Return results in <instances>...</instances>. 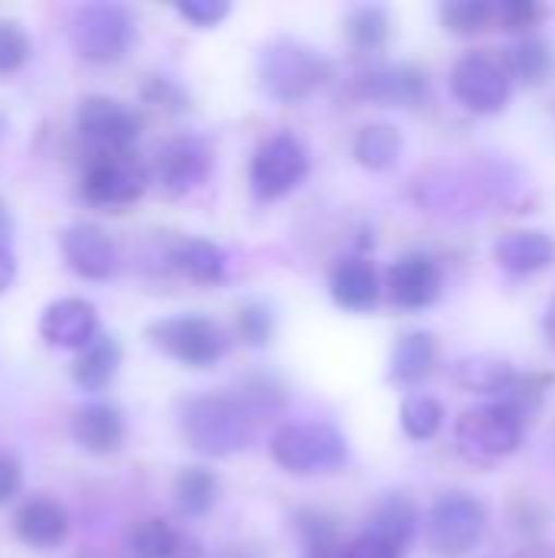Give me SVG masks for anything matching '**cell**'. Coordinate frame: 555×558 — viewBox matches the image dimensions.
<instances>
[{
    "mask_svg": "<svg viewBox=\"0 0 555 558\" xmlns=\"http://www.w3.org/2000/svg\"><path fill=\"white\" fill-rule=\"evenodd\" d=\"M402 154V134L393 124H363L353 137V157L366 170H389Z\"/></svg>",
    "mask_w": 555,
    "mask_h": 558,
    "instance_id": "cell-29",
    "label": "cell"
},
{
    "mask_svg": "<svg viewBox=\"0 0 555 558\" xmlns=\"http://www.w3.org/2000/svg\"><path fill=\"white\" fill-rule=\"evenodd\" d=\"M494 258L510 275H536L555 262V242L540 229H517L500 235L494 245Z\"/></svg>",
    "mask_w": 555,
    "mask_h": 558,
    "instance_id": "cell-21",
    "label": "cell"
},
{
    "mask_svg": "<svg viewBox=\"0 0 555 558\" xmlns=\"http://www.w3.org/2000/svg\"><path fill=\"white\" fill-rule=\"evenodd\" d=\"M484 526H487V510L474 494L464 490L442 494L429 510V546L442 558L468 556L481 543Z\"/></svg>",
    "mask_w": 555,
    "mask_h": 558,
    "instance_id": "cell-10",
    "label": "cell"
},
{
    "mask_svg": "<svg viewBox=\"0 0 555 558\" xmlns=\"http://www.w3.org/2000/svg\"><path fill=\"white\" fill-rule=\"evenodd\" d=\"M272 458L288 474H334L350 461L347 435L330 422H291L272 435Z\"/></svg>",
    "mask_w": 555,
    "mask_h": 558,
    "instance_id": "cell-4",
    "label": "cell"
},
{
    "mask_svg": "<svg viewBox=\"0 0 555 558\" xmlns=\"http://www.w3.org/2000/svg\"><path fill=\"white\" fill-rule=\"evenodd\" d=\"M75 131H79V141L92 150V157L134 154L144 121H141L137 108L124 105L121 98L85 95L75 108Z\"/></svg>",
    "mask_w": 555,
    "mask_h": 558,
    "instance_id": "cell-7",
    "label": "cell"
},
{
    "mask_svg": "<svg viewBox=\"0 0 555 558\" xmlns=\"http://www.w3.org/2000/svg\"><path fill=\"white\" fill-rule=\"evenodd\" d=\"M69 438L92 458H111L128 441V418L114 402L88 399L69 418Z\"/></svg>",
    "mask_w": 555,
    "mask_h": 558,
    "instance_id": "cell-14",
    "label": "cell"
},
{
    "mask_svg": "<svg viewBox=\"0 0 555 558\" xmlns=\"http://www.w3.org/2000/svg\"><path fill=\"white\" fill-rule=\"evenodd\" d=\"M419 526H422V513L419 507L406 497V494H386L373 513H370V530L373 536L386 539L393 549H409L419 536Z\"/></svg>",
    "mask_w": 555,
    "mask_h": 558,
    "instance_id": "cell-23",
    "label": "cell"
},
{
    "mask_svg": "<svg viewBox=\"0 0 555 558\" xmlns=\"http://www.w3.org/2000/svg\"><path fill=\"white\" fill-rule=\"evenodd\" d=\"M304 558H343V553H304Z\"/></svg>",
    "mask_w": 555,
    "mask_h": 558,
    "instance_id": "cell-47",
    "label": "cell"
},
{
    "mask_svg": "<svg viewBox=\"0 0 555 558\" xmlns=\"http://www.w3.org/2000/svg\"><path fill=\"white\" fill-rule=\"evenodd\" d=\"M236 333L245 347H268L275 337V314L262 301H249L236 314Z\"/></svg>",
    "mask_w": 555,
    "mask_h": 558,
    "instance_id": "cell-35",
    "label": "cell"
},
{
    "mask_svg": "<svg viewBox=\"0 0 555 558\" xmlns=\"http://www.w3.org/2000/svg\"><path fill=\"white\" fill-rule=\"evenodd\" d=\"M527 422L504 402H484L468 409L455 425L458 451L471 464H494L500 458H510L523 445Z\"/></svg>",
    "mask_w": 555,
    "mask_h": 558,
    "instance_id": "cell-6",
    "label": "cell"
},
{
    "mask_svg": "<svg viewBox=\"0 0 555 558\" xmlns=\"http://www.w3.org/2000/svg\"><path fill=\"white\" fill-rule=\"evenodd\" d=\"M442 23L458 36H474L494 23L491 0H448L442 3Z\"/></svg>",
    "mask_w": 555,
    "mask_h": 558,
    "instance_id": "cell-33",
    "label": "cell"
},
{
    "mask_svg": "<svg viewBox=\"0 0 555 558\" xmlns=\"http://www.w3.org/2000/svg\"><path fill=\"white\" fill-rule=\"evenodd\" d=\"M379 275L366 258H340L330 275V294L347 311H370L379 301Z\"/></svg>",
    "mask_w": 555,
    "mask_h": 558,
    "instance_id": "cell-25",
    "label": "cell"
},
{
    "mask_svg": "<svg viewBox=\"0 0 555 558\" xmlns=\"http://www.w3.org/2000/svg\"><path fill=\"white\" fill-rule=\"evenodd\" d=\"M494 20L510 33L530 36V29L543 20V7L536 0H500L494 3Z\"/></svg>",
    "mask_w": 555,
    "mask_h": 558,
    "instance_id": "cell-39",
    "label": "cell"
},
{
    "mask_svg": "<svg viewBox=\"0 0 555 558\" xmlns=\"http://www.w3.org/2000/svg\"><path fill=\"white\" fill-rule=\"evenodd\" d=\"M504 65H507V72H510L517 82L540 85V82H546V75L553 72V46H550L543 36H536V33L520 36L517 43H510V46L504 49Z\"/></svg>",
    "mask_w": 555,
    "mask_h": 558,
    "instance_id": "cell-28",
    "label": "cell"
},
{
    "mask_svg": "<svg viewBox=\"0 0 555 558\" xmlns=\"http://www.w3.org/2000/svg\"><path fill=\"white\" fill-rule=\"evenodd\" d=\"M219 500V481L206 468H183L173 481V504L183 520H203Z\"/></svg>",
    "mask_w": 555,
    "mask_h": 558,
    "instance_id": "cell-27",
    "label": "cell"
},
{
    "mask_svg": "<svg viewBox=\"0 0 555 558\" xmlns=\"http://www.w3.org/2000/svg\"><path fill=\"white\" fill-rule=\"evenodd\" d=\"M543 330H546V340L555 347V301L546 307V317H543Z\"/></svg>",
    "mask_w": 555,
    "mask_h": 558,
    "instance_id": "cell-45",
    "label": "cell"
},
{
    "mask_svg": "<svg viewBox=\"0 0 555 558\" xmlns=\"http://www.w3.org/2000/svg\"><path fill=\"white\" fill-rule=\"evenodd\" d=\"M229 0H177V13L200 29L219 26L229 16Z\"/></svg>",
    "mask_w": 555,
    "mask_h": 558,
    "instance_id": "cell-40",
    "label": "cell"
},
{
    "mask_svg": "<svg viewBox=\"0 0 555 558\" xmlns=\"http://www.w3.org/2000/svg\"><path fill=\"white\" fill-rule=\"evenodd\" d=\"M347 39L360 52H376L389 39V13L383 7H357L347 20Z\"/></svg>",
    "mask_w": 555,
    "mask_h": 558,
    "instance_id": "cell-31",
    "label": "cell"
},
{
    "mask_svg": "<svg viewBox=\"0 0 555 558\" xmlns=\"http://www.w3.org/2000/svg\"><path fill=\"white\" fill-rule=\"evenodd\" d=\"M3 131H7V118H3V111H0V141H3Z\"/></svg>",
    "mask_w": 555,
    "mask_h": 558,
    "instance_id": "cell-48",
    "label": "cell"
},
{
    "mask_svg": "<svg viewBox=\"0 0 555 558\" xmlns=\"http://www.w3.org/2000/svg\"><path fill=\"white\" fill-rule=\"evenodd\" d=\"M141 101L150 105V108L180 114V111L190 108V92L170 75H147L144 85H141Z\"/></svg>",
    "mask_w": 555,
    "mask_h": 558,
    "instance_id": "cell-37",
    "label": "cell"
},
{
    "mask_svg": "<svg viewBox=\"0 0 555 558\" xmlns=\"http://www.w3.org/2000/svg\"><path fill=\"white\" fill-rule=\"evenodd\" d=\"M150 183V167L134 154H105L85 163L79 193L88 206L101 213H121L134 206Z\"/></svg>",
    "mask_w": 555,
    "mask_h": 558,
    "instance_id": "cell-8",
    "label": "cell"
},
{
    "mask_svg": "<svg viewBox=\"0 0 555 558\" xmlns=\"http://www.w3.org/2000/svg\"><path fill=\"white\" fill-rule=\"evenodd\" d=\"M451 92L455 98L474 114H497L507 108L514 92V75L504 65V56L487 49L464 52L451 69Z\"/></svg>",
    "mask_w": 555,
    "mask_h": 558,
    "instance_id": "cell-11",
    "label": "cell"
},
{
    "mask_svg": "<svg viewBox=\"0 0 555 558\" xmlns=\"http://www.w3.org/2000/svg\"><path fill=\"white\" fill-rule=\"evenodd\" d=\"M128 558H206V553L196 536L177 530L160 517H150L131 530Z\"/></svg>",
    "mask_w": 555,
    "mask_h": 558,
    "instance_id": "cell-20",
    "label": "cell"
},
{
    "mask_svg": "<svg viewBox=\"0 0 555 558\" xmlns=\"http://www.w3.org/2000/svg\"><path fill=\"white\" fill-rule=\"evenodd\" d=\"M294 530L307 553H337V520L324 510H298Z\"/></svg>",
    "mask_w": 555,
    "mask_h": 558,
    "instance_id": "cell-34",
    "label": "cell"
},
{
    "mask_svg": "<svg viewBox=\"0 0 555 558\" xmlns=\"http://www.w3.org/2000/svg\"><path fill=\"white\" fill-rule=\"evenodd\" d=\"M386 288L393 304L402 311L432 307L442 294V265L425 252H409L389 268Z\"/></svg>",
    "mask_w": 555,
    "mask_h": 558,
    "instance_id": "cell-18",
    "label": "cell"
},
{
    "mask_svg": "<svg viewBox=\"0 0 555 558\" xmlns=\"http://www.w3.org/2000/svg\"><path fill=\"white\" fill-rule=\"evenodd\" d=\"M213 173V147L203 134L180 131L167 137L150 163V180L160 186L164 196H186L200 190Z\"/></svg>",
    "mask_w": 555,
    "mask_h": 558,
    "instance_id": "cell-12",
    "label": "cell"
},
{
    "mask_svg": "<svg viewBox=\"0 0 555 558\" xmlns=\"http://www.w3.org/2000/svg\"><path fill=\"white\" fill-rule=\"evenodd\" d=\"M69 530H72L69 510L56 497H49V494L23 500L16 507V513H13V536L26 549H36V553L59 549L69 539Z\"/></svg>",
    "mask_w": 555,
    "mask_h": 558,
    "instance_id": "cell-17",
    "label": "cell"
},
{
    "mask_svg": "<svg viewBox=\"0 0 555 558\" xmlns=\"http://www.w3.org/2000/svg\"><path fill=\"white\" fill-rule=\"evenodd\" d=\"M255 415L236 392H196L180 399L177 425L183 441L203 458H232L252 445Z\"/></svg>",
    "mask_w": 555,
    "mask_h": 558,
    "instance_id": "cell-1",
    "label": "cell"
},
{
    "mask_svg": "<svg viewBox=\"0 0 555 558\" xmlns=\"http://www.w3.org/2000/svg\"><path fill=\"white\" fill-rule=\"evenodd\" d=\"M147 340L167 360L190 366V369H209L229 353V333L213 317H203V314L160 317L147 324Z\"/></svg>",
    "mask_w": 555,
    "mask_h": 558,
    "instance_id": "cell-5",
    "label": "cell"
},
{
    "mask_svg": "<svg viewBox=\"0 0 555 558\" xmlns=\"http://www.w3.org/2000/svg\"><path fill=\"white\" fill-rule=\"evenodd\" d=\"M33 56V39L16 20H0V78L16 75Z\"/></svg>",
    "mask_w": 555,
    "mask_h": 558,
    "instance_id": "cell-36",
    "label": "cell"
},
{
    "mask_svg": "<svg viewBox=\"0 0 555 558\" xmlns=\"http://www.w3.org/2000/svg\"><path fill=\"white\" fill-rule=\"evenodd\" d=\"M451 379L468 389V392H478V396H504L514 379H517V369L510 360L504 356H494V353H474V356H461L451 363Z\"/></svg>",
    "mask_w": 555,
    "mask_h": 558,
    "instance_id": "cell-24",
    "label": "cell"
},
{
    "mask_svg": "<svg viewBox=\"0 0 555 558\" xmlns=\"http://www.w3.org/2000/svg\"><path fill=\"white\" fill-rule=\"evenodd\" d=\"M164 262L170 271H177L180 278L193 281V284H219L226 278V268H229V255L222 245L209 242V239H173L164 252Z\"/></svg>",
    "mask_w": 555,
    "mask_h": 558,
    "instance_id": "cell-19",
    "label": "cell"
},
{
    "mask_svg": "<svg viewBox=\"0 0 555 558\" xmlns=\"http://www.w3.org/2000/svg\"><path fill=\"white\" fill-rule=\"evenodd\" d=\"M311 173V154L307 147L281 131V134H272L268 141H262V147L255 150L252 157V167H249V183H252V193L255 199L262 203H275L288 193H294Z\"/></svg>",
    "mask_w": 555,
    "mask_h": 558,
    "instance_id": "cell-9",
    "label": "cell"
},
{
    "mask_svg": "<svg viewBox=\"0 0 555 558\" xmlns=\"http://www.w3.org/2000/svg\"><path fill=\"white\" fill-rule=\"evenodd\" d=\"M59 252L65 265L82 278V281H108L118 271V245L114 239L92 226V222H72L59 232Z\"/></svg>",
    "mask_w": 555,
    "mask_h": 558,
    "instance_id": "cell-15",
    "label": "cell"
},
{
    "mask_svg": "<svg viewBox=\"0 0 555 558\" xmlns=\"http://www.w3.org/2000/svg\"><path fill=\"white\" fill-rule=\"evenodd\" d=\"M23 490V461L0 448V507H7Z\"/></svg>",
    "mask_w": 555,
    "mask_h": 558,
    "instance_id": "cell-41",
    "label": "cell"
},
{
    "mask_svg": "<svg viewBox=\"0 0 555 558\" xmlns=\"http://www.w3.org/2000/svg\"><path fill=\"white\" fill-rule=\"evenodd\" d=\"M353 98L360 101H379L393 108H419L429 98V78L415 65H373L353 75L350 82Z\"/></svg>",
    "mask_w": 555,
    "mask_h": 558,
    "instance_id": "cell-13",
    "label": "cell"
},
{
    "mask_svg": "<svg viewBox=\"0 0 555 558\" xmlns=\"http://www.w3.org/2000/svg\"><path fill=\"white\" fill-rule=\"evenodd\" d=\"M118 369H121V347H118V340L111 333L101 330L82 353H75V360H72V383L82 392L98 396V392H105L114 383Z\"/></svg>",
    "mask_w": 555,
    "mask_h": 558,
    "instance_id": "cell-22",
    "label": "cell"
},
{
    "mask_svg": "<svg viewBox=\"0 0 555 558\" xmlns=\"http://www.w3.org/2000/svg\"><path fill=\"white\" fill-rule=\"evenodd\" d=\"M402 553L393 549L386 539L373 536V533H363L360 539H353L347 549H343V558H399Z\"/></svg>",
    "mask_w": 555,
    "mask_h": 558,
    "instance_id": "cell-42",
    "label": "cell"
},
{
    "mask_svg": "<svg viewBox=\"0 0 555 558\" xmlns=\"http://www.w3.org/2000/svg\"><path fill=\"white\" fill-rule=\"evenodd\" d=\"M10 232H13V216H10L7 199L0 196V242H10Z\"/></svg>",
    "mask_w": 555,
    "mask_h": 558,
    "instance_id": "cell-44",
    "label": "cell"
},
{
    "mask_svg": "<svg viewBox=\"0 0 555 558\" xmlns=\"http://www.w3.org/2000/svg\"><path fill=\"white\" fill-rule=\"evenodd\" d=\"M334 65L324 52L298 39H275L258 56V82L268 98L281 105H298L327 85Z\"/></svg>",
    "mask_w": 555,
    "mask_h": 558,
    "instance_id": "cell-2",
    "label": "cell"
},
{
    "mask_svg": "<svg viewBox=\"0 0 555 558\" xmlns=\"http://www.w3.org/2000/svg\"><path fill=\"white\" fill-rule=\"evenodd\" d=\"M16 281V255L10 242H0V294Z\"/></svg>",
    "mask_w": 555,
    "mask_h": 558,
    "instance_id": "cell-43",
    "label": "cell"
},
{
    "mask_svg": "<svg viewBox=\"0 0 555 558\" xmlns=\"http://www.w3.org/2000/svg\"><path fill=\"white\" fill-rule=\"evenodd\" d=\"M69 43L88 65H118L137 46V20L121 3H85L69 20Z\"/></svg>",
    "mask_w": 555,
    "mask_h": 558,
    "instance_id": "cell-3",
    "label": "cell"
},
{
    "mask_svg": "<svg viewBox=\"0 0 555 558\" xmlns=\"http://www.w3.org/2000/svg\"><path fill=\"white\" fill-rule=\"evenodd\" d=\"M399 422H402V432L412 438V441H429L438 435L442 422H445V409L438 399L425 396V392H415V396H406L402 409H399Z\"/></svg>",
    "mask_w": 555,
    "mask_h": 558,
    "instance_id": "cell-30",
    "label": "cell"
},
{
    "mask_svg": "<svg viewBox=\"0 0 555 558\" xmlns=\"http://www.w3.org/2000/svg\"><path fill=\"white\" fill-rule=\"evenodd\" d=\"M236 396L242 399V405L258 418V415H275L285 409V386L268 376V373H255V376H245L236 389Z\"/></svg>",
    "mask_w": 555,
    "mask_h": 558,
    "instance_id": "cell-32",
    "label": "cell"
},
{
    "mask_svg": "<svg viewBox=\"0 0 555 558\" xmlns=\"http://www.w3.org/2000/svg\"><path fill=\"white\" fill-rule=\"evenodd\" d=\"M520 558H555V549H527Z\"/></svg>",
    "mask_w": 555,
    "mask_h": 558,
    "instance_id": "cell-46",
    "label": "cell"
},
{
    "mask_svg": "<svg viewBox=\"0 0 555 558\" xmlns=\"http://www.w3.org/2000/svg\"><path fill=\"white\" fill-rule=\"evenodd\" d=\"M435 360H438V340L429 330H412L393 350V379L402 386H415L432 376Z\"/></svg>",
    "mask_w": 555,
    "mask_h": 558,
    "instance_id": "cell-26",
    "label": "cell"
},
{
    "mask_svg": "<svg viewBox=\"0 0 555 558\" xmlns=\"http://www.w3.org/2000/svg\"><path fill=\"white\" fill-rule=\"evenodd\" d=\"M101 333L98 311L85 298H56L39 314V337L52 350L82 353Z\"/></svg>",
    "mask_w": 555,
    "mask_h": 558,
    "instance_id": "cell-16",
    "label": "cell"
},
{
    "mask_svg": "<svg viewBox=\"0 0 555 558\" xmlns=\"http://www.w3.org/2000/svg\"><path fill=\"white\" fill-rule=\"evenodd\" d=\"M546 386H550V383H546L543 376H517L514 386H510L497 402L510 405L523 422H530V418L540 412L543 399H546Z\"/></svg>",
    "mask_w": 555,
    "mask_h": 558,
    "instance_id": "cell-38",
    "label": "cell"
}]
</instances>
